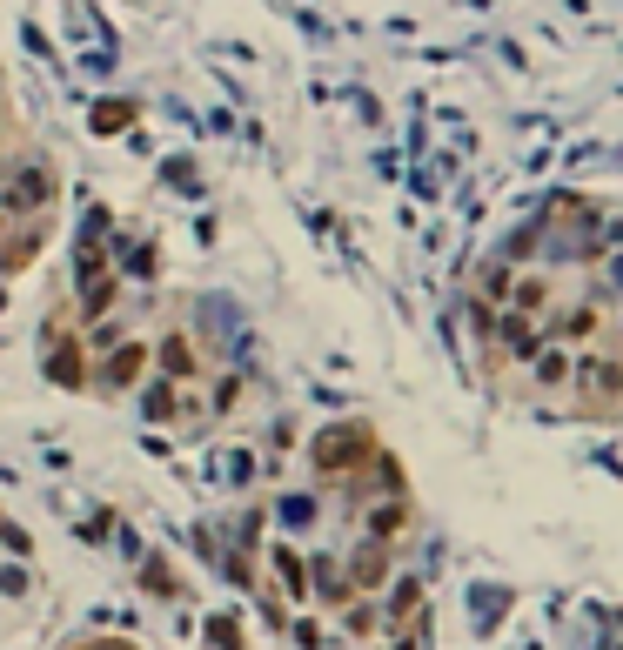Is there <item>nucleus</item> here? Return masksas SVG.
Here are the masks:
<instances>
[{
    "instance_id": "obj_9",
    "label": "nucleus",
    "mask_w": 623,
    "mask_h": 650,
    "mask_svg": "<svg viewBox=\"0 0 623 650\" xmlns=\"http://www.w3.org/2000/svg\"><path fill=\"white\" fill-rule=\"evenodd\" d=\"M54 228H61V215H34V222L7 228V235H0V282H14V275H27L41 262V248L54 242Z\"/></svg>"
},
{
    "instance_id": "obj_12",
    "label": "nucleus",
    "mask_w": 623,
    "mask_h": 650,
    "mask_svg": "<svg viewBox=\"0 0 623 650\" xmlns=\"http://www.w3.org/2000/svg\"><path fill=\"white\" fill-rule=\"evenodd\" d=\"M335 637H349V644H382V637H389L382 604H376V597H356L349 610H335Z\"/></svg>"
},
{
    "instance_id": "obj_13",
    "label": "nucleus",
    "mask_w": 623,
    "mask_h": 650,
    "mask_svg": "<svg viewBox=\"0 0 623 650\" xmlns=\"http://www.w3.org/2000/svg\"><path fill=\"white\" fill-rule=\"evenodd\" d=\"M27 590H34V563H21V557H0V604H21Z\"/></svg>"
},
{
    "instance_id": "obj_15",
    "label": "nucleus",
    "mask_w": 623,
    "mask_h": 650,
    "mask_svg": "<svg viewBox=\"0 0 623 650\" xmlns=\"http://www.w3.org/2000/svg\"><path fill=\"white\" fill-rule=\"evenodd\" d=\"M289 630H295V644H302V650H329V630H322V617H289Z\"/></svg>"
},
{
    "instance_id": "obj_17",
    "label": "nucleus",
    "mask_w": 623,
    "mask_h": 650,
    "mask_svg": "<svg viewBox=\"0 0 623 650\" xmlns=\"http://www.w3.org/2000/svg\"><path fill=\"white\" fill-rule=\"evenodd\" d=\"M67 650H141L134 637H81V644H67Z\"/></svg>"
},
{
    "instance_id": "obj_6",
    "label": "nucleus",
    "mask_w": 623,
    "mask_h": 650,
    "mask_svg": "<svg viewBox=\"0 0 623 650\" xmlns=\"http://www.w3.org/2000/svg\"><path fill=\"white\" fill-rule=\"evenodd\" d=\"M570 376H577V349H563V342H543L523 369H516V396L523 403H536V409H550V403H563L570 396Z\"/></svg>"
},
{
    "instance_id": "obj_7",
    "label": "nucleus",
    "mask_w": 623,
    "mask_h": 650,
    "mask_svg": "<svg viewBox=\"0 0 623 650\" xmlns=\"http://www.w3.org/2000/svg\"><path fill=\"white\" fill-rule=\"evenodd\" d=\"M570 295H577V282H570L563 269H516V282H510V315H523V322H536V329H543V322H550V315H557Z\"/></svg>"
},
{
    "instance_id": "obj_8",
    "label": "nucleus",
    "mask_w": 623,
    "mask_h": 650,
    "mask_svg": "<svg viewBox=\"0 0 623 650\" xmlns=\"http://www.w3.org/2000/svg\"><path fill=\"white\" fill-rule=\"evenodd\" d=\"M483 342H490V369L496 376H516V369H523V362L536 356V349H543V329H536V322H523V315H490V322H483Z\"/></svg>"
},
{
    "instance_id": "obj_19",
    "label": "nucleus",
    "mask_w": 623,
    "mask_h": 650,
    "mask_svg": "<svg viewBox=\"0 0 623 650\" xmlns=\"http://www.w3.org/2000/svg\"><path fill=\"white\" fill-rule=\"evenodd\" d=\"M389 650H416V637H389Z\"/></svg>"
},
{
    "instance_id": "obj_11",
    "label": "nucleus",
    "mask_w": 623,
    "mask_h": 650,
    "mask_svg": "<svg viewBox=\"0 0 623 650\" xmlns=\"http://www.w3.org/2000/svg\"><path fill=\"white\" fill-rule=\"evenodd\" d=\"M148 342H155V376L161 382H201L208 376V362H201L188 329H161V336H148Z\"/></svg>"
},
{
    "instance_id": "obj_18",
    "label": "nucleus",
    "mask_w": 623,
    "mask_h": 650,
    "mask_svg": "<svg viewBox=\"0 0 623 650\" xmlns=\"http://www.w3.org/2000/svg\"><path fill=\"white\" fill-rule=\"evenodd\" d=\"M208 637H215V644H228V650L242 644V637H235V624H228V617H215V624H208Z\"/></svg>"
},
{
    "instance_id": "obj_5",
    "label": "nucleus",
    "mask_w": 623,
    "mask_h": 650,
    "mask_svg": "<svg viewBox=\"0 0 623 650\" xmlns=\"http://www.w3.org/2000/svg\"><path fill=\"white\" fill-rule=\"evenodd\" d=\"M41 369L54 389H81L88 396V349H81V329H74V315L54 309L41 329Z\"/></svg>"
},
{
    "instance_id": "obj_2",
    "label": "nucleus",
    "mask_w": 623,
    "mask_h": 650,
    "mask_svg": "<svg viewBox=\"0 0 623 650\" xmlns=\"http://www.w3.org/2000/svg\"><path fill=\"white\" fill-rule=\"evenodd\" d=\"M563 409L590 416V423H623V349L617 342H597V349L577 356V376H570Z\"/></svg>"
},
{
    "instance_id": "obj_16",
    "label": "nucleus",
    "mask_w": 623,
    "mask_h": 650,
    "mask_svg": "<svg viewBox=\"0 0 623 650\" xmlns=\"http://www.w3.org/2000/svg\"><path fill=\"white\" fill-rule=\"evenodd\" d=\"M94 128H101V135H114V128H128V108H114V101H101V108H94Z\"/></svg>"
},
{
    "instance_id": "obj_4",
    "label": "nucleus",
    "mask_w": 623,
    "mask_h": 650,
    "mask_svg": "<svg viewBox=\"0 0 623 650\" xmlns=\"http://www.w3.org/2000/svg\"><path fill=\"white\" fill-rule=\"evenodd\" d=\"M148 376H155V342L148 336H121L108 356L88 362V396H134Z\"/></svg>"
},
{
    "instance_id": "obj_14",
    "label": "nucleus",
    "mask_w": 623,
    "mask_h": 650,
    "mask_svg": "<svg viewBox=\"0 0 623 650\" xmlns=\"http://www.w3.org/2000/svg\"><path fill=\"white\" fill-rule=\"evenodd\" d=\"M222 483H235V490H248V483H255V449H248V443H235L222 456Z\"/></svg>"
},
{
    "instance_id": "obj_3",
    "label": "nucleus",
    "mask_w": 623,
    "mask_h": 650,
    "mask_svg": "<svg viewBox=\"0 0 623 650\" xmlns=\"http://www.w3.org/2000/svg\"><path fill=\"white\" fill-rule=\"evenodd\" d=\"M0 208L14 215V222H34V215H61V175H54V161L27 141L21 155L0 161Z\"/></svg>"
},
{
    "instance_id": "obj_10",
    "label": "nucleus",
    "mask_w": 623,
    "mask_h": 650,
    "mask_svg": "<svg viewBox=\"0 0 623 650\" xmlns=\"http://www.w3.org/2000/svg\"><path fill=\"white\" fill-rule=\"evenodd\" d=\"M342 577H349V590H356V597H382V590H389V577H396V550L349 537V550H342Z\"/></svg>"
},
{
    "instance_id": "obj_1",
    "label": "nucleus",
    "mask_w": 623,
    "mask_h": 650,
    "mask_svg": "<svg viewBox=\"0 0 623 650\" xmlns=\"http://www.w3.org/2000/svg\"><path fill=\"white\" fill-rule=\"evenodd\" d=\"M302 449H309L315 490H342V483H356V476L369 470V456L382 449V436H376L369 416H335V423H322Z\"/></svg>"
}]
</instances>
